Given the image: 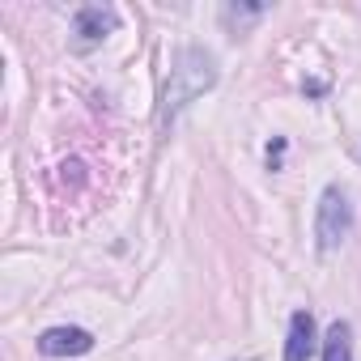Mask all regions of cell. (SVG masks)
Here are the masks:
<instances>
[{
	"label": "cell",
	"mask_w": 361,
	"mask_h": 361,
	"mask_svg": "<svg viewBox=\"0 0 361 361\" xmlns=\"http://www.w3.org/2000/svg\"><path fill=\"white\" fill-rule=\"evenodd\" d=\"M217 85V56L204 47H183L174 56L170 81H166V98H161V119H174L183 106H192L200 94H209Z\"/></svg>",
	"instance_id": "6da1fadb"
},
{
	"label": "cell",
	"mask_w": 361,
	"mask_h": 361,
	"mask_svg": "<svg viewBox=\"0 0 361 361\" xmlns=\"http://www.w3.org/2000/svg\"><path fill=\"white\" fill-rule=\"evenodd\" d=\"M353 230V204H348V192L344 188H323L319 196V213H314V238H319V251H336Z\"/></svg>",
	"instance_id": "7a4b0ae2"
},
{
	"label": "cell",
	"mask_w": 361,
	"mask_h": 361,
	"mask_svg": "<svg viewBox=\"0 0 361 361\" xmlns=\"http://www.w3.org/2000/svg\"><path fill=\"white\" fill-rule=\"evenodd\" d=\"M115 26H119V13L111 9V5H81L77 9V18H73V43L85 51V47H98L106 35H115Z\"/></svg>",
	"instance_id": "3957f363"
},
{
	"label": "cell",
	"mask_w": 361,
	"mask_h": 361,
	"mask_svg": "<svg viewBox=\"0 0 361 361\" xmlns=\"http://www.w3.org/2000/svg\"><path fill=\"white\" fill-rule=\"evenodd\" d=\"M94 348V336L85 327H47L39 336V353L43 357H81Z\"/></svg>",
	"instance_id": "277c9868"
},
{
	"label": "cell",
	"mask_w": 361,
	"mask_h": 361,
	"mask_svg": "<svg viewBox=\"0 0 361 361\" xmlns=\"http://www.w3.org/2000/svg\"><path fill=\"white\" fill-rule=\"evenodd\" d=\"M310 353H314V314L293 310L289 336H285V361H310Z\"/></svg>",
	"instance_id": "5b68a950"
},
{
	"label": "cell",
	"mask_w": 361,
	"mask_h": 361,
	"mask_svg": "<svg viewBox=\"0 0 361 361\" xmlns=\"http://www.w3.org/2000/svg\"><path fill=\"white\" fill-rule=\"evenodd\" d=\"M323 361H353V327L336 319L323 336Z\"/></svg>",
	"instance_id": "8992f818"
},
{
	"label": "cell",
	"mask_w": 361,
	"mask_h": 361,
	"mask_svg": "<svg viewBox=\"0 0 361 361\" xmlns=\"http://www.w3.org/2000/svg\"><path fill=\"white\" fill-rule=\"evenodd\" d=\"M221 18H226V26H247V22H255V18H264V5H226L221 9Z\"/></svg>",
	"instance_id": "52a82bcc"
}]
</instances>
